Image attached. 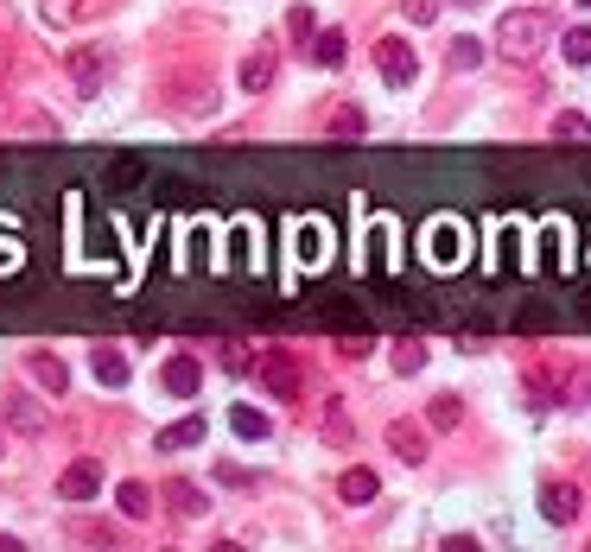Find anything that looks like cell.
I'll return each instance as SVG.
<instances>
[{
	"label": "cell",
	"mask_w": 591,
	"mask_h": 552,
	"mask_svg": "<svg viewBox=\"0 0 591 552\" xmlns=\"http://www.w3.org/2000/svg\"><path fill=\"white\" fill-rule=\"evenodd\" d=\"M541 38H547V13L516 7V13H503V26H496V51L516 58V64H528V58L541 51Z\"/></svg>",
	"instance_id": "cell-1"
},
{
	"label": "cell",
	"mask_w": 591,
	"mask_h": 552,
	"mask_svg": "<svg viewBox=\"0 0 591 552\" xmlns=\"http://www.w3.org/2000/svg\"><path fill=\"white\" fill-rule=\"evenodd\" d=\"M249 375H255V388H267L274 401H299V388H305V381H299V363L287 349H255V356H249Z\"/></svg>",
	"instance_id": "cell-2"
},
{
	"label": "cell",
	"mask_w": 591,
	"mask_h": 552,
	"mask_svg": "<svg viewBox=\"0 0 591 552\" xmlns=\"http://www.w3.org/2000/svg\"><path fill=\"white\" fill-rule=\"evenodd\" d=\"M375 71H382V83L407 89V83L420 76V58H413V45H407V38H375Z\"/></svg>",
	"instance_id": "cell-3"
},
{
	"label": "cell",
	"mask_w": 591,
	"mask_h": 552,
	"mask_svg": "<svg viewBox=\"0 0 591 552\" xmlns=\"http://www.w3.org/2000/svg\"><path fill=\"white\" fill-rule=\"evenodd\" d=\"M96 489H102V457H76L71 470L58 477V495H64V502H89Z\"/></svg>",
	"instance_id": "cell-4"
},
{
	"label": "cell",
	"mask_w": 591,
	"mask_h": 552,
	"mask_svg": "<svg viewBox=\"0 0 591 552\" xmlns=\"http://www.w3.org/2000/svg\"><path fill=\"white\" fill-rule=\"evenodd\" d=\"M579 508H586V502H579V489H572V482H541V515L554 520V527H572Z\"/></svg>",
	"instance_id": "cell-5"
},
{
	"label": "cell",
	"mask_w": 591,
	"mask_h": 552,
	"mask_svg": "<svg viewBox=\"0 0 591 552\" xmlns=\"http://www.w3.org/2000/svg\"><path fill=\"white\" fill-rule=\"evenodd\" d=\"M159 381H166V394H179V401H191V394L204 388V368H197V356H172V363L159 368Z\"/></svg>",
	"instance_id": "cell-6"
},
{
	"label": "cell",
	"mask_w": 591,
	"mask_h": 552,
	"mask_svg": "<svg viewBox=\"0 0 591 552\" xmlns=\"http://www.w3.org/2000/svg\"><path fill=\"white\" fill-rule=\"evenodd\" d=\"M337 495H343V502H350V508H370L375 495H382V477H375V470H363V464H357V470H343V477H337Z\"/></svg>",
	"instance_id": "cell-7"
},
{
	"label": "cell",
	"mask_w": 591,
	"mask_h": 552,
	"mask_svg": "<svg viewBox=\"0 0 591 552\" xmlns=\"http://www.w3.org/2000/svg\"><path fill=\"white\" fill-rule=\"evenodd\" d=\"M274 71H280L274 45H261V51H249V58H242V89H249V96H261V89L274 83Z\"/></svg>",
	"instance_id": "cell-8"
},
{
	"label": "cell",
	"mask_w": 591,
	"mask_h": 552,
	"mask_svg": "<svg viewBox=\"0 0 591 552\" xmlns=\"http://www.w3.org/2000/svg\"><path fill=\"white\" fill-rule=\"evenodd\" d=\"M388 451H395L401 464H420V457H426V432H420L413 419H395V426H388Z\"/></svg>",
	"instance_id": "cell-9"
},
{
	"label": "cell",
	"mask_w": 591,
	"mask_h": 552,
	"mask_svg": "<svg viewBox=\"0 0 591 552\" xmlns=\"http://www.w3.org/2000/svg\"><path fill=\"white\" fill-rule=\"evenodd\" d=\"M166 502H172V515H179V520H197L204 508H210V502H204V489H197V482H185V477L166 482Z\"/></svg>",
	"instance_id": "cell-10"
},
{
	"label": "cell",
	"mask_w": 591,
	"mask_h": 552,
	"mask_svg": "<svg viewBox=\"0 0 591 552\" xmlns=\"http://www.w3.org/2000/svg\"><path fill=\"white\" fill-rule=\"evenodd\" d=\"M191 444H204V419H179V426L153 432V451H191Z\"/></svg>",
	"instance_id": "cell-11"
},
{
	"label": "cell",
	"mask_w": 591,
	"mask_h": 552,
	"mask_svg": "<svg viewBox=\"0 0 591 552\" xmlns=\"http://www.w3.org/2000/svg\"><path fill=\"white\" fill-rule=\"evenodd\" d=\"M26 368H33V381H38V388H51V394H64V388H71L64 363H58V356H45V349H33V356H26Z\"/></svg>",
	"instance_id": "cell-12"
},
{
	"label": "cell",
	"mask_w": 591,
	"mask_h": 552,
	"mask_svg": "<svg viewBox=\"0 0 591 552\" xmlns=\"http://www.w3.org/2000/svg\"><path fill=\"white\" fill-rule=\"evenodd\" d=\"M71 71H76V83H83V89H96V83L109 76V51H89V45H83V51L71 58Z\"/></svg>",
	"instance_id": "cell-13"
},
{
	"label": "cell",
	"mask_w": 591,
	"mask_h": 552,
	"mask_svg": "<svg viewBox=\"0 0 591 552\" xmlns=\"http://www.w3.org/2000/svg\"><path fill=\"white\" fill-rule=\"evenodd\" d=\"M114 502H121V515H128V520H147L153 515V489H147V482H121V489H114Z\"/></svg>",
	"instance_id": "cell-14"
},
{
	"label": "cell",
	"mask_w": 591,
	"mask_h": 552,
	"mask_svg": "<svg viewBox=\"0 0 591 552\" xmlns=\"http://www.w3.org/2000/svg\"><path fill=\"white\" fill-rule=\"evenodd\" d=\"M343 58H350V38H343V33H318V38H312V64H325V71H337Z\"/></svg>",
	"instance_id": "cell-15"
},
{
	"label": "cell",
	"mask_w": 591,
	"mask_h": 552,
	"mask_svg": "<svg viewBox=\"0 0 591 552\" xmlns=\"http://www.w3.org/2000/svg\"><path fill=\"white\" fill-rule=\"evenodd\" d=\"M229 426H236V439H249V444H261L274 426H267V413H255V406H236L229 413Z\"/></svg>",
	"instance_id": "cell-16"
},
{
	"label": "cell",
	"mask_w": 591,
	"mask_h": 552,
	"mask_svg": "<svg viewBox=\"0 0 591 552\" xmlns=\"http://www.w3.org/2000/svg\"><path fill=\"white\" fill-rule=\"evenodd\" d=\"M96 381L102 388H128V356L121 349H96Z\"/></svg>",
	"instance_id": "cell-17"
},
{
	"label": "cell",
	"mask_w": 591,
	"mask_h": 552,
	"mask_svg": "<svg viewBox=\"0 0 591 552\" xmlns=\"http://www.w3.org/2000/svg\"><path fill=\"white\" fill-rule=\"evenodd\" d=\"M445 64H451V71H478V64H483V38H451Z\"/></svg>",
	"instance_id": "cell-18"
},
{
	"label": "cell",
	"mask_w": 591,
	"mask_h": 552,
	"mask_svg": "<svg viewBox=\"0 0 591 552\" xmlns=\"http://www.w3.org/2000/svg\"><path fill=\"white\" fill-rule=\"evenodd\" d=\"M363 127H370V121H363V109H357V102H343V109H331V134H337V140H357Z\"/></svg>",
	"instance_id": "cell-19"
},
{
	"label": "cell",
	"mask_w": 591,
	"mask_h": 552,
	"mask_svg": "<svg viewBox=\"0 0 591 552\" xmlns=\"http://www.w3.org/2000/svg\"><path fill=\"white\" fill-rule=\"evenodd\" d=\"M554 140H591V121H586L579 109L554 114Z\"/></svg>",
	"instance_id": "cell-20"
},
{
	"label": "cell",
	"mask_w": 591,
	"mask_h": 552,
	"mask_svg": "<svg viewBox=\"0 0 591 552\" xmlns=\"http://www.w3.org/2000/svg\"><path fill=\"white\" fill-rule=\"evenodd\" d=\"M559 51H566V64H591V26H572L559 38Z\"/></svg>",
	"instance_id": "cell-21"
},
{
	"label": "cell",
	"mask_w": 591,
	"mask_h": 552,
	"mask_svg": "<svg viewBox=\"0 0 591 552\" xmlns=\"http://www.w3.org/2000/svg\"><path fill=\"white\" fill-rule=\"evenodd\" d=\"M426 419H433V426H439V432H451V426H458V419H465V401H458V394H439V401H433V413H426Z\"/></svg>",
	"instance_id": "cell-22"
},
{
	"label": "cell",
	"mask_w": 591,
	"mask_h": 552,
	"mask_svg": "<svg viewBox=\"0 0 591 552\" xmlns=\"http://www.w3.org/2000/svg\"><path fill=\"white\" fill-rule=\"evenodd\" d=\"M7 413H13V426H20V432H38V426H45V413H38L26 394H13V401H7Z\"/></svg>",
	"instance_id": "cell-23"
},
{
	"label": "cell",
	"mask_w": 591,
	"mask_h": 552,
	"mask_svg": "<svg viewBox=\"0 0 591 552\" xmlns=\"http://www.w3.org/2000/svg\"><path fill=\"white\" fill-rule=\"evenodd\" d=\"M287 33H293V38H305V45L318 38V20H312V7H293V13H287Z\"/></svg>",
	"instance_id": "cell-24"
},
{
	"label": "cell",
	"mask_w": 591,
	"mask_h": 552,
	"mask_svg": "<svg viewBox=\"0 0 591 552\" xmlns=\"http://www.w3.org/2000/svg\"><path fill=\"white\" fill-rule=\"evenodd\" d=\"M83 13H89V0H45V20H58V26H64V20H83Z\"/></svg>",
	"instance_id": "cell-25"
},
{
	"label": "cell",
	"mask_w": 591,
	"mask_h": 552,
	"mask_svg": "<svg viewBox=\"0 0 591 552\" xmlns=\"http://www.w3.org/2000/svg\"><path fill=\"white\" fill-rule=\"evenodd\" d=\"M401 13L413 26H433V20H439V0H401Z\"/></svg>",
	"instance_id": "cell-26"
},
{
	"label": "cell",
	"mask_w": 591,
	"mask_h": 552,
	"mask_svg": "<svg viewBox=\"0 0 591 552\" xmlns=\"http://www.w3.org/2000/svg\"><path fill=\"white\" fill-rule=\"evenodd\" d=\"M76 540H102V547H109L114 527H96V520H83V527H76Z\"/></svg>",
	"instance_id": "cell-27"
},
{
	"label": "cell",
	"mask_w": 591,
	"mask_h": 552,
	"mask_svg": "<svg viewBox=\"0 0 591 552\" xmlns=\"http://www.w3.org/2000/svg\"><path fill=\"white\" fill-rule=\"evenodd\" d=\"M0 451H7V432H0Z\"/></svg>",
	"instance_id": "cell-28"
},
{
	"label": "cell",
	"mask_w": 591,
	"mask_h": 552,
	"mask_svg": "<svg viewBox=\"0 0 591 552\" xmlns=\"http://www.w3.org/2000/svg\"><path fill=\"white\" fill-rule=\"evenodd\" d=\"M465 7H478V0H465Z\"/></svg>",
	"instance_id": "cell-29"
},
{
	"label": "cell",
	"mask_w": 591,
	"mask_h": 552,
	"mask_svg": "<svg viewBox=\"0 0 591 552\" xmlns=\"http://www.w3.org/2000/svg\"><path fill=\"white\" fill-rule=\"evenodd\" d=\"M579 7H591V0H579Z\"/></svg>",
	"instance_id": "cell-30"
}]
</instances>
